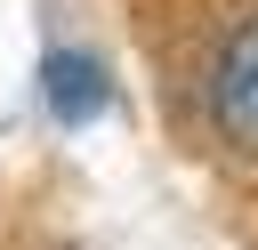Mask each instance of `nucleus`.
<instances>
[{"label": "nucleus", "instance_id": "f257e3e1", "mask_svg": "<svg viewBox=\"0 0 258 250\" xmlns=\"http://www.w3.org/2000/svg\"><path fill=\"white\" fill-rule=\"evenodd\" d=\"M202 121L218 145L258 161V8L234 16L202 56Z\"/></svg>", "mask_w": 258, "mask_h": 250}, {"label": "nucleus", "instance_id": "f03ea898", "mask_svg": "<svg viewBox=\"0 0 258 250\" xmlns=\"http://www.w3.org/2000/svg\"><path fill=\"white\" fill-rule=\"evenodd\" d=\"M105 65L97 56H81V48H48L40 56V105L56 113V121H97L105 113Z\"/></svg>", "mask_w": 258, "mask_h": 250}]
</instances>
